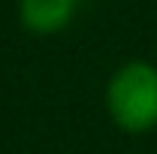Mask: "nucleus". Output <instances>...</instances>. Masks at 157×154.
Here are the masks:
<instances>
[{"label":"nucleus","mask_w":157,"mask_h":154,"mask_svg":"<svg viewBox=\"0 0 157 154\" xmlns=\"http://www.w3.org/2000/svg\"><path fill=\"white\" fill-rule=\"evenodd\" d=\"M106 115L124 133H151L157 127V67L151 60H127L106 82Z\"/></svg>","instance_id":"1"},{"label":"nucleus","mask_w":157,"mask_h":154,"mask_svg":"<svg viewBox=\"0 0 157 154\" xmlns=\"http://www.w3.org/2000/svg\"><path fill=\"white\" fill-rule=\"evenodd\" d=\"M78 0H18V21L36 37H55L76 18Z\"/></svg>","instance_id":"2"}]
</instances>
